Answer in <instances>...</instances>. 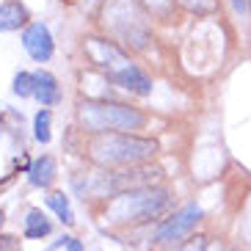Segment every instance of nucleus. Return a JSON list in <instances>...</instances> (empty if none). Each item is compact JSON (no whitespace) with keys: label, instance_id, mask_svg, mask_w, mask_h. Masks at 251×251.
<instances>
[{"label":"nucleus","instance_id":"nucleus-1","mask_svg":"<svg viewBox=\"0 0 251 251\" xmlns=\"http://www.w3.org/2000/svg\"><path fill=\"white\" fill-rule=\"evenodd\" d=\"M157 152L152 138H138L130 133H100L89 144V157L100 166H135Z\"/></svg>","mask_w":251,"mask_h":251},{"label":"nucleus","instance_id":"nucleus-2","mask_svg":"<svg viewBox=\"0 0 251 251\" xmlns=\"http://www.w3.org/2000/svg\"><path fill=\"white\" fill-rule=\"evenodd\" d=\"M77 122L83 130L89 133H108V130H138L144 127V113L122 102H97V100H86L77 105Z\"/></svg>","mask_w":251,"mask_h":251},{"label":"nucleus","instance_id":"nucleus-3","mask_svg":"<svg viewBox=\"0 0 251 251\" xmlns=\"http://www.w3.org/2000/svg\"><path fill=\"white\" fill-rule=\"evenodd\" d=\"M166 204H169V191H163V188L122 191V193H116V199L108 204L105 218L111 224H130V221L149 218V215H157Z\"/></svg>","mask_w":251,"mask_h":251},{"label":"nucleus","instance_id":"nucleus-4","mask_svg":"<svg viewBox=\"0 0 251 251\" xmlns=\"http://www.w3.org/2000/svg\"><path fill=\"white\" fill-rule=\"evenodd\" d=\"M105 25L133 47H144L149 39L147 23L133 0H113L111 6H105Z\"/></svg>","mask_w":251,"mask_h":251},{"label":"nucleus","instance_id":"nucleus-5","mask_svg":"<svg viewBox=\"0 0 251 251\" xmlns=\"http://www.w3.org/2000/svg\"><path fill=\"white\" fill-rule=\"evenodd\" d=\"M83 47H86V55L91 58V64H94L97 69H102L111 80L116 77L119 72H125V69L133 67V64H130V58H127V55L119 50L113 42H105V39L89 36Z\"/></svg>","mask_w":251,"mask_h":251},{"label":"nucleus","instance_id":"nucleus-6","mask_svg":"<svg viewBox=\"0 0 251 251\" xmlns=\"http://www.w3.org/2000/svg\"><path fill=\"white\" fill-rule=\"evenodd\" d=\"M199 218H201V210L196 204H188V207H182V210H177L171 218H166V221L155 229V243H174V240L185 237L196 224H199Z\"/></svg>","mask_w":251,"mask_h":251},{"label":"nucleus","instance_id":"nucleus-7","mask_svg":"<svg viewBox=\"0 0 251 251\" xmlns=\"http://www.w3.org/2000/svg\"><path fill=\"white\" fill-rule=\"evenodd\" d=\"M23 45L30 52L33 61H47L52 55V36H50V30H47V25H42V23H33L25 28Z\"/></svg>","mask_w":251,"mask_h":251},{"label":"nucleus","instance_id":"nucleus-8","mask_svg":"<svg viewBox=\"0 0 251 251\" xmlns=\"http://www.w3.org/2000/svg\"><path fill=\"white\" fill-rule=\"evenodd\" d=\"M33 97H36L42 105H55L61 100V91H58V80L52 77L50 72H33Z\"/></svg>","mask_w":251,"mask_h":251},{"label":"nucleus","instance_id":"nucleus-9","mask_svg":"<svg viewBox=\"0 0 251 251\" xmlns=\"http://www.w3.org/2000/svg\"><path fill=\"white\" fill-rule=\"evenodd\" d=\"M113 83L122 86V89H127V91H133V94H138V97H147L149 91H152V80H149L138 67H130V69H125V72H119L116 77H113Z\"/></svg>","mask_w":251,"mask_h":251},{"label":"nucleus","instance_id":"nucleus-10","mask_svg":"<svg viewBox=\"0 0 251 251\" xmlns=\"http://www.w3.org/2000/svg\"><path fill=\"white\" fill-rule=\"evenodd\" d=\"M30 185H36V188H50L52 179H55V160L50 155H42L36 160L30 163Z\"/></svg>","mask_w":251,"mask_h":251},{"label":"nucleus","instance_id":"nucleus-11","mask_svg":"<svg viewBox=\"0 0 251 251\" xmlns=\"http://www.w3.org/2000/svg\"><path fill=\"white\" fill-rule=\"evenodd\" d=\"M25 20H28V11L23 3L8 0L0 6V30H17L20 25H25Z\"/></svg>","mask_w":251,"mask_h":251},{"label":"nucleus","instance_id":"nucleus-12","mask_svg":"<svg viewBox=\"0 0 251 251\" xmlns=\"http://www.w3.org/2000/svg\"><path fill=\"white\" fill-rule=\"evenodd\" d=\"M50 221L45 218V213L42 210H30L28 218H25V237H30V240H36V237H45L50 235Z\"/></svg>","mask_w":251,"mask_h":251},{"label":"nucleus","instance_id":"nucleus-13","mask_svg":"<svg viewBox=\"0 0 251 251\" xmlns=\"http://www.w3.org/2000/svg\"><path fill=\"white\" fill-rule=\"evenodd\" d=\"M47 207H52L64 224H72L75 221V218H72V207H69V201H67L64 193H50V196H47Z\"/></svg>","mask_w":251,"mask_h":251},{"label":"nucleus","instance_id":"nucleus-14","mask_svg":"<svg viewBox=\"0 0 251 251\" xmlns=\"http://www.w3.org/2000/svg\"><path fill=\"white\" fill-rule=\"evenodd\" d=\"M33 135H36V141H42V144L50 141V111L36 113V119H33Z\"/></svg>","mask_w":251,"mask_h":251},{"label":"nucleus","instance_id":"nucleus-15","mask_svg":"<svg viewBox=\"0 0 251 251\" xmlns=\"http://www.w3.org/2000/svg\"><path fill=\"white\" fill-rule=\"evenodd\" d=\"M177 3L193 14H213L215 11V0H177Z\"/></svg>","mask_w":251,"mask_h":251},{"label":"nucleus","instance_id":"nucleus-16","mask_svg":"<svg viewBox=\"0 0 251 251\" xmlns=\"http://www.w3.org/2000/svg\"><path fill=\"white\" fill-rule=\"evenodd\" d=\"M14 94L17 97H28V94H33V75H28V72H20L14 77Z\"/></svg>","mask_w":251,"mask_h":251},{"label":"nucleus","instance_id":"nucleus-17","mask_svg":"<svg viewBox=\"0 0 251 251\" xmlns=\"http://www.w3.org/2000/svg\"><path fill=\"white\" fill-rule=\"evenodd\" d=\"M149 6V11L152 14H157V17H166L171 11V6H174V0H144Z\"/></svg>","mask_w":251,"mask_h":251},{"label":"nucleus","instance_id":"nucleus-18","mask_svg":"<svg viewBox=\"0 0 251 251\" xmlns=\"http://www.w3.org/2000/svg\"><path fill=\"white\" fill-rule=\"evenodd\" d=\"M174 251H207V240L204 237H193V240H188V243L177 246Z\"/></svg>","mask_w":251,"mask_h":251},{"label":"nucleus","instance_id":"nucleus-19","mask_svg":"<svg viewBox=\"0 0 251 251\" xmlns=\"http://www.w3.org/2000/svg\"><path fill=\"white\" fill-rule=\"evenodd\" d=\"M64 243H67V251H83L80 240H75V237H64Z\"/></svg>","mask_w":251,"mask_h":251},{"label":"nucleus","instance_id":"nucleus-20","mask_svg":"<svg viewBox=\"0 0 251 251\" xmlns=\"http://www.w3.org/2000/svg\"><path fill=\"white\" fill-rule=\"evenodd\" d=\"M232 3H235L237 11H243V8H246V0H232Z\"/></svg>","mask_w":251,"mask_h":251},{"label":"nucleus","instance_id":"nucleus-21","mask_svg":"<svg viewBox=\"0 0 251 251\" xmlns=\"http://www.w3.org/2000/svg\"><path fill=\"white\" fill-rule=\"evenodd\" d=\"M3 218H6V215H3V210H0V226H3Z\"/></svg>","mask_w":251,"mask_h":251},{"label":"nucleus","instance_id":"nucleus-22","mask_svg":"<svg viewBox=\"0 0 251 251\" xmlns=\"http://www.w3.org/2000/svg\"><path fill=\"white\" fill-rule=\"evenodd\" d=\"M246 3H249V8H251V0H246Z\"/></svg>","mask_w":251,"mask_h":251}]
</instances>
